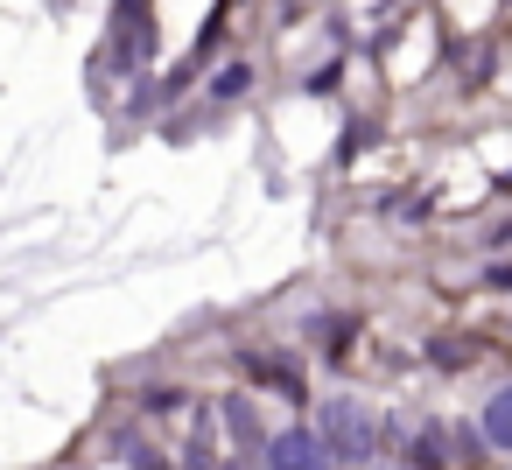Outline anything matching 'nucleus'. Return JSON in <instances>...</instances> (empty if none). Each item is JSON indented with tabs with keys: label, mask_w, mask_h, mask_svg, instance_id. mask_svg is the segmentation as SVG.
<instances>
[{
	"label": "nucleus",
	"mask_w": 512,
	"mask_h": 470,
	"mask_svg": "<svg viewBox=\"0 0 512 470\" xmlns=\"http://www.w3.org/2000/svg\"><path fill=\"white\" fill-rule=\"evenodd\" d=\"M323 449H330L337 463H372V449H379L372 407H365V400H351V393H337V400L323 407Z\"/></svg>",
	"instance_id": "nucleus-1"
},
{
	"label": "nucleus",
	"mask_w": 512,
	"mask_h": 470,
	"mask_svg": "<svg viewBox=\"0 0 512 470\" xmlns=\"http://www.w3.org/2000/svg\"><path fill=\"white\" fill-rule=\"evenodd\" d=\"M267 470H330V449L309 428H288V435L267 442Z\"/></svg>",
	"instance_id": "nucleus-2"
},
{
	"label": "nucleus",
	"mask_w": 512,
	"mask_h": 470,
	"mask_svg": "<svg viewBox=\"0 0 512 470\" xmlns=\"http://www.w3.org/2000/svg\"><path fill=\"white\" fill-rule=\"evenodd\" d=\"M484 435H491L498 449H512V386H498V393L484 400Z\"/></svg>",
	"instance_id": "nucleus-3"
},
{
	"label": "nucleus",
	"mask_w": 512,
	"mask_h": 470,
	"mask_svg": "<svg viewBox=\"0 0 512 470\" xmlns=\"http://www.w3.org/2000/svg\"><path fill=\"white\" fill-rule=\"evenodd\" d=\"M127 8H134V0H127Z\"/></svg>",
	"instance_id": "nucleus-4"
}]
</instances>
